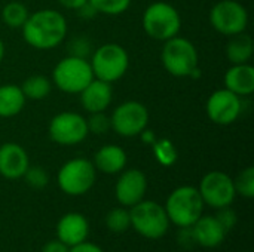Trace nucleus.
<instances>
[{
    "instance_id": "nucleus-4",
    "label": "nucleus",
    "mask_w": 254,
    "mask_h": 252,
    "mask_svg": "<svg viewBox=\"0 0 254 252\" xmlns=\"http://www.w3.org/2000/svg\"><path fill=\"white\" fill-rule=\"evenodd\" d=\"M164 208L170 223L177 227H192L202 215L204 201L196 187L182 186L168 196Z\"/></svg>"
},
{
    "instance_id": "nucleus-34",
    "label": "nucleus",
    "mask_w": 254,
    "mask_h": 252,
    "mask_svg": "<svg viewBox=\"0 0 254 252\" xmlns=\"http://www.w3.org/2000/svg\"><path fill=\"white\" fill-rule=\"evenodd\" d=\"M68 252H104L98 245L95 244H91V242H82V244H77L74 247H71Z\"/></svg>"
},
{
    "instance_id": "nucleus-8",
    "label": "nucleus",
    "mask_w": 254,
    "mask_h": 252,
    "mask_svg": "<svg viewBox=\"0 0 254 252\" xmlns=\"http://www.w3.org/2000/svg\"><path fill=\"white\" fill-rule=\"evenodd\" d=\"M97 177V169L92 162L83 157H76L65 162L57 175L58 187L68 196H82L88 193Z\"/></svg>"
},
{
    "instance_id": "nucleus-28",
    "label": "nucleus",
    "mask_w": 254,
    "mask_h": 252,
    "mask_svg": "<svg viewBox=\"0 0 254 252\" xmlns=\"http://www.w3.org/2000/svg\"><path fill=\"white\" fill-rule=\"evenodd\" d=\"M98 13H103V15H121L124 13L129 4H131V0H88Z\"/></svg>"
},
{
    "instance_id": "nucleus-11",
    "label": "nucleus",
    "mask_w": 254,
    "mask_h": 252,
    "mask_svg": "<svg viewBox=\"0 0 254 252\" xmlns=\"http://www.w3.org/2000/svg\"><path fill=\"white\" fill-rule=\"evenodd\" d=\"M49 137L60 146H76L88 137L86 119L76 111H63L54 116L48 128Z\"/></svg>"
},
{
    "instance_id": "nucleus-36",
    "label": "nucleus",
    "mask_w": 254,
    "mask_h": 252,
    "mask_svg": "<svg viewBox=\"0 0 254 252\" xmlns=\"http://www.w3.org/2000/svg\"><path fill=\"white\" fill-rule=\"evenodd\" d=\"M79 12H80V16L82 18H94L98 12L95 10V7L88 1V3H85L80 9H77Z\"/></svg>"
},
{
    "instance_id": "nucleus-18",
    "label": "nucleus",
    "mask_w": 254,
    "mask_h": 252,
    "mask_svg": "<svg viewBox=\"0 0 254 252\" xmlns=\"http://www.w3.org/2000/svg\"><path fill=\"white\" fill-rule=\"evenodd\" d=\"M195 242L204 248H217L226 238V232L214 215H201L192 226Z\"/></svg>"
},
{
    "instance_id": "nucleus-24",
    "label": "nucleus",
    "mask_w": 254,
    "mask_h": 252,
    "mask_svg": "<svg viewBox=\"0 0 254 252\" xmlns=\"http://www.w3.org/2000/svg\"><path fill=\"white\" fill-rule=\"evenodd\" d=\"M28 15V7L16 0L6 3L1 9V19L9 28H21L27 21Z\"/></svg>"
},
{
    "instance_id": "nucleus-25",
    "label": "nucleus",
    "mask_w": 254,
    "mask_h": 252,
    "mask_svg": "<svg viewBox=\"0 0 254 252\" xmlns=\"http://www.w3.org/2000/svg\"><path fill=\"white\" fill-rule=\"evenodd\" d=\"M152 150L156 162L162 166H173L177 162V149L168 138H156V141L152 144Z\"/></svg>"
},
{
    "instance_id": "nucleus-23",
    "label": "nucleus",
    "mask_w": 254,
    "mask_h": 252,
    "mask_svg": "<svg viewBox=\"0 0 254 252\" xmlns=\"http://www.w3.org/2000/svg\"><path fill=\"white\" fill-rule=\"evenodd\" d=\"M25 100H31V101H40L45 100L52 89V82L42 74H34L30 76L28 79H25L22 82V86H19Z\"/></svg>"
},
{
    "instance_id": "nucleus-3",
    "label": "nucleus",
    "mask_w": 254,
    "mask_h": 252,
    "mask_svg": "<svg viewBox=\"0 0 254 252\" xmlns=\"http://www.w3.org/2000/svg\"><path fill=\"white\" fill-rule=\"evenodd\" d=\"M144 33L153 40L165 42L179 36L182 16L179 10L167 1H155L146 7L141 18Z\"/></svg>"
},
{
    "instance_id": "nucleus-7",
    "label": "nucleus",
    "mask_w": 254,
    "mask_h": 252,
    "mask_svg": "<svg viewBox=\"0 0 254 252\" xmlns=\"http://www.w3.org/2000/svg\"><path fill=\"white\" fill-rule=\"evenodd\" d=\"M131 227L146 239H161L170 227V218L162 205L153 201H141L129 209Z\"/></svg>"
},
{
    "instance_id": "nucleus-26",
    "label": "nucleus",
    "mask_w": 254,
    "mask_h": 252,
    "mask_svg": "<svg viewBox=\"0 0 254 252\" xmlns=\"http://www.w3.org/2000/svg\"><path fill=\"white\" fill-rule=\"evenodd\" d=\"M106 226L113 233H124L131 227L129 211L122 208H115L106 215Z\"/></svg>"
},
{
    "instance_id": "nucleus-22",
    "label": "nucleus",
    "mask_w": 254,
    "mask_h": 252,
    "mask_svg": "<svg viewBox=\"0 0 254 252\" xmlns=\"http://www.w3.org/2000/svg\"><path fill=\"white\" fill-rule=\"evenodd\" d=\"M25 97L19 86L7 83L0 86V117H13L25 105Z\"/></svg>"
},
{
    "instance_id": "nucleus-15",
    "label": "nucleus",
    "mask_w": 254,
    "mask_h": 252,
    "mask_svg": "<svg viewBox=\"0 0 254 252\" xmlns=\"http://www.w3.org/2000/svg\"><path fill=\"white\" fill-rule=\"evenodd\" d=\"M30 166V159L24 147L16 143L0 146V175L6 180L22 178Z\"/></svg>"
},
{
    "instance_id": "nucleus-13",
    "label": "nucleus",
    "mask_w": 254,
    "mask_h": 252,
    "mask_svg": "<svg viewBox=\"0 0 254 252\" xmlns=\"http://www.w3.org/2000/svg\"><path fill=\"white\" fill-rule=\"evenodd\" d=\"M207 116L208 119L220 126H228L232 125L234 122L238 120L243 111V102L241 97L235 95L229 89H217L214 91L205 104Z\"/></svg>"
},
{
    "instance_id": "nucleus-19",
    "label": "nucleus",
    "mask_w": 254,
    "mask_h": 252,
    "mask_svg": "<svg viewBox=\"0 0 254 252\" xmlns=\"http://www.w3.org/2000/svg\"><path fill=\"white\" fill-rule=\"evenodd\" d=\"M225 88L238 97H249L254 92V68L247 64H232L225 73Z\"/></svg>"
},
{
    "instance_id": "nucleus-14",
    "label": "nucleus",
    "mask_w": 254,
    "mask_h": 252,
    "mask_svg": "<svg viewBox=\"0 0 254 252\" xmlns=\"http://www.w3.org/2000/svg\"><path fill=\"white\" fill-rule=\"evenodd\" d=\"M146 192H147V178L143 171L140 169L122 171L115 187L116 199L122 206L131 208L135 203L141 202L146 196Z\"/></svg>"
},
{
    "instance_id": "nucleus-6",
    "label": "nucleus",
    "mask_w": 254,
    "mask_h": 252,
    "mask_svg": "<svg viewBox=\"0 0 254 252\" xmlns=\"http://www.w3.org/2000/svg\"><path fill=\"white\" fill-rule=\"evenodd\" d=\"M89 64L95 79L113 83L122 79L128 71L129 55L124 46L118 43H106L95 49Z\"/></svg>"
},
{
    "instance_id": "nucleus-37",
    "label": "nucleus",
    "mask_w": 254,
    "mask_h": 252,
    "mask_svg": "<svg viewBox=\"0 0 254 252\" xmlns=\"http://www.w3.org/2000/svg\"><path fill=\"white\" fill-rule=\"evenodd\" d=\"M140 137H141V141H143V143L150 144V146H152V144L156 141V138H158V137L155 135V132H153V131H150V129H147V128L140 134Z\"/></svg>"
},
{
    "instance_id": "nucleus-12",
    "label": "nucleus",
    "mask_w": 254,
    "mask_h": 252,
    "mask_svg": "<svg viewBox=\"0 0 254 252\" xmlns=\"http://www.w3.org/2000/svg\"><path fill=\"white\" fill-rule=\"evenodd\" d=\"M198 192L204 201V205L216 209L231 206L237 196L234 178L222 171H211L205 174L199 183Z\"/></svg>"
},
{
    "instance_id": "nucleus-33",
    "label": "nucleus",
    "mask_w": 254,
    "mask_h": 252,
    "mask_svg": "<svg viewBox=\"0 0 254 252\" xmlns=\"http://www.w3.org/2000/svg\"><path fill=\"white\" fill-rule=\"evenodd\" d=\"M68 247L64 245L61 241H49L45 244V247L42 248V252H68Z\"/></svg>"
},
{
    "instance_id": "nucleus-1",
    "label": "nucleus",
    "mask_w": 254,
    "mask_h": 252,
    "mask_svg": "<svg viewBox=\"0 0 254 252\" xmlns=\"http://www.w3.org/2000/svg\"><path fill=\"white\" fill-rule=\"evenodd\" d=\"M25 43L39 50L60 46L67 36V21L55 9H40L28 15L21 27Z\"/></svg>"
},
{
    "instance_id": "nucleus-20",
    "label": "nucleus",
    "mask_w": 254,
    "mask_h": 252,
    "mask_svg": "<svg viewBox=\"0 0 254 252\" xmlns=\"http://www.w3.org/2000/svg\"><path fill=\"white\" fill-rule=\"evenodd\" d=\"M128 162L127 153L122 147L115 144L103 146L94 156V166L95 169L101 171L103 174H119L125 169Z\"/></svg>"
},
{
    "instance_id": "nucleus-35",
    "label": "nucleus",
    "mask_w": 254,
    "mask_h": 252,
    "mask_svg": "<svg viewBox=\"0 0 254 252\" xmlns=\"http://www.w3.org/2000/svg\"><path fill=\"white\" fill-rule=\"evenodd\" d=\"M61 6L71 9V10H77L80 9L85 3H88V0H58Z\"/></svg>"
},
{
    "instance_id": "nucleus-32",
    "label": "nucleus",
    "mask_w": 254,
    "mask_h": 252,
    "mask_svg": "<svg viewBox=\"0 0 254 252\" xmlns=\"http://www.w3.org/2000/svg\"><path fill=\"white\" fill-rule=\"evenodd\" d=\"M179 244L185 248H189L192 245H195V236H193V232H192V227H180V232H179Z\"/></svg>"
},
{
    "instance_id": "nucleus-21",
    "label": "nucleus",
    "mask_w": 254,
    "mask_h": 252,
    "mask_svg": "<svg viewBox=\"0 0 254 252\" xmlns=\"http://www.w3.org/2000/svg\"><path fill=\"white\" fill-rule=\"evenodd\" d=\"M254 52L253 39L246 33L231 36L226 43V58L231 64H247L250 62Z\"/></svg>"
},
{
    "instance_id": "nucleus-30",
    "label": "nucleus",
    "mask_w": 254,
    "mask_h": 252,
    "mask_svg": "<svg viewBox=\"0 0 254 252\" xmlns=\"http://www.w3.org/2000/svg\"><path fill=\"white\" fill-rule=\"evenodd\" d=\"M89 119H86V125H88V131L91 134H95V135H103L106 132H109L112 129V122H110V117L104 113V111H100V113H89Z\"/></svg>"
},
{
    "instance_id": "nucleus-27",
    "label": "nucleus",
    "mask_w": 254,
    "mask_h": 252,
    "mask_svg": "<svg viewBox=\"0 0 254 252\" xmlns=\"http://www.w3.org/2000/svg\"><path fill=\"white\" fill-rule=\"evenodd\" d=\"M235 192L237 195H241L246 199L254 198V168L249 166L244 171L238 174V177L234 180Z\"/></svg>"
},
{
    "instance_id": "nucleus-16",
    "label": "nucleus",
    "mask_w": 254,
    "mask_h": 252,
    "mask_svg": "<svg viewBox=\"0 0 254 252\" xmlns=\"http://www.w3.org/2000/svg\"><path fill=\"white\" fill-rule=\"evenodd\" d=\"M89 233V223L85 215L79 212H68L63 215L57 224V236L68 248L86 241Z\"/></svg>"
},
{
    "instance_id": "nucleus-9",
    "label": "nucleus",
    "mask_w": 254,
    "mask_h": 252,
    "mask_svg": "<svg viewBox=\"0 0 254 252\" xmlns=\"http://www.w3.org/2000/svg\"><path fill=\"white\" fill-rule=\"evenodd\" d=\"M110 122L118 135L124 138L138 137L149 125V110L138 101H125L113 110Z\"/></svg>"
},
{
    "instance_id": "nucleus-38",
    "label": "nucleus",
    "mask_w": 254,
    "mask_h": 252,
    "mask_svg": "<svg viewBox=\"0 0 254 252\" xmlns=\"http://www.w3.org/2000/svg\"><path fill=\"white\" fill-rule=\"evenodd\" d=\"M4 52H6V49H4V43H3V40L0 39V62L3 61V58H4Z\"/></svg>"
},
{
    "instance_id": "nucleus-31",
    "label": "nucleus",
    "mask_w": 254,
    "mask_h": 252,
    "mask_svg": "<svg viewBox=\"0 0 254 252\" xmlns=\"http://www.w3.org/2000/svg\"><path fill=\"white\" fill-rule=\"evenodd\" d=\"M214 217H216V220L220 223V226L223 227V230H225L226 233H229V232L237 226V221H238L237 212H235L231 206L219 208V209H217V214H216Z\"/></svg>"
},
{
    "instance_id": "nucleus-5",
    "label": "nucleus",
    "mask_w": 254,
    "mask_h": 252,
    "mask_svg": "<svg viewBox=\"0 0 254 252\" xmlns=\"http://www.w3.org/2000/svg\"><path fill=\"white\" fill-rule=\"evenodd\" d=\"M92 79L94 73L89 61L77 55L60 59L52 71L54 85L65 94H80Z\"/></svg>"
},
{
    "instance_id": "nucleus-29",
    "label": "nucleus",
    "mask_w": 254,
    "mask_h": 252,
    "mask_svg": "<svg viewBox=\"0 0 254 252\" xmlns=\"http://www.w3.org/2000/svg\"><path fill=\"white\" fill-rule=\"evenodd\" d=\"M22 178L31 189L36 190H42L49 184V175L42 166H28Z\"/></svg>"
},
{
    "instance_id": "nucleus-2",
    "label": "nucleus",
    "mask_w": 254,
    "mask_h": 252,
    "mask_svg": "<svg viewBox=\"0 0 254 252\" xmlns=\"http://www.w3.org/2000/svg\"><path fill=\"white\" fill-rule=\"evenodd\" d=\"M164 68L174 77H199V55L186 37H171L164 42L161 52Z\"/></svg>"
},
{
    "instance_id": "nucleus-17",
    "label": "nucleus",
    "mask_w": 254,
    "mask_h": 252,
    "mask_svg": "<svg viewBox=\"0 0 254 252\" xmlns=\"http://www.w3.org/2000/svg\"><path fill=\"white\" fill-rule=\"evenodd\" d=\"M113 100L112 83L103 82L100 79H92V82L80 92V104L88 113L106 111Z\"/></svg>"
},
{
    "instance_id": "nucleus-10",
    "label": "nucleus",
    "mask_w": 254,
    "mask_h": 252,
    "mask_svg": "<svg viewBox=\"0 0 254 252\" xmlns=\"http://www.w3.org/2000/svg\"><path fill=\"white\" fill-rule=\"evenodd\" d=\"M210 22L217 33L231 37L246 31L249 12L237 0H220L210 10Z\"/></svg>"
}]
</instances>
